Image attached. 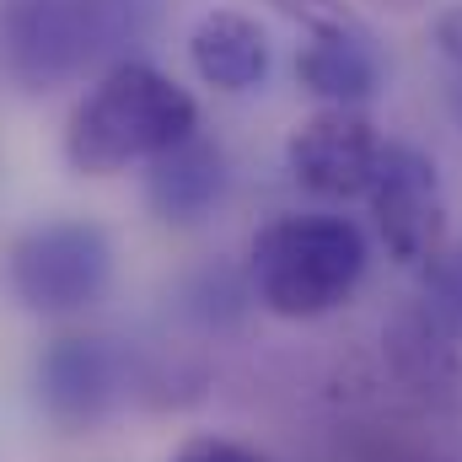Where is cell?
Instances as JSON below:
<instances>
[{
    "label": "cell",
    "instance_id": "6da1fadb",
    "mask_svg": "<svg viewBox=\"0 0 462 462\" xmlns=\"http://www.w3.org/2000/svg\"><path fill=\"white\" fill-rule=\"evenodd\" d=\"M199 134V103L151 60H114L65 118V162L81 178H114Z\"/></svg>",
    "mask_w": 462,
    "mask_h": 462
},
{
    "label": "cell",
    "instance_id": "7a4b0ae2",
    "mask_svg": "<svg viewBox=\"0 0 462 462\" xmlns=\"http://www.w3.org/2000/svg\"><path fill=\"white\" fill-rule=\"evenodd\" d=\"M151 27V0H0V76L54 92Z\"/></svg>",
    "mask_w": 462,
    "mask_h": 462
},
{
    "label": "cell",
    "instance_id": "3957f363",
    "mask_svg": "<svg viewBox=\"0 0 462 462\" xmlns=\"http://www.w3.org/2000/svg\"><path fill=\"white\" fill-rule=\"evenodd\" d=\"M371 263L365 231L349 216H280L247 247V285L253 301L285 323H312L339 312L360 291Z\"/></svg>",
    "mask_w": 462,
    "mask_h": 462
},
{
    "label": "cell",
    "instance_id": "277c9868",
    "mask_svg": "<svg viewBox=\"0 0 462 462\" xmlns=\"http://www.w3.org/2000/svg\"><path fill=\"white\" fill-rule=\"evenodd\" d=\"M5 280L27 312L76 318L103 301V291L114 280V242L97 221H81V216L38 221L11 242Z\"/></svg>",
    "mask_w": 462,
    "mask_h": 462
},
{
    "label": "cell",
    "instance_id": "5b68a950",
    "mask_svg": "<svg viewBox=\"0 0 462 462\" xmlns=\"http://www.w3.org/2000/svg\"><path fill=\"white\" fill-rule=\"evenodd\" d=\"M365 205H371L376 236H382L393 263L425 269L441 253V242H447V189H441L436 162L420 145L382 140Z\"/></svg>",
    "mask_w": 462,
    "mask_h": 462
},
{
    "label": "cell",
    "instance_id": "8992f818",
    "mask_svg": "<svg viewBox=\"0 0 462 462\" xmlns=\"http://www.w3.org/2000/svg\"><path fill=\"white\" fill-rule=\"evenodd\" d=\"M376 156H382V134L365 108H318L285 140L291 183L312 199H328V205L365 199Z\"/></svg>",
    "mask_w": 462,
    "mask_h": 462
},
{
    "label": "cell",
    "instance_id": "52a82bcc",
    "mask_svg": "<svg viewBox=\"0 0 462 462\" xmlns=\"http://www.w3.org/2000/svg\"><path fill=\"white\" fill-rule=\"evenodd\" d=\"M38 398L43 414L65 430L97 425L124 398V355L108 339H54L38 360Z\"/></svg>",
    "mask_w": 462,
    "mask_h": 462
},
{
    "label": "cell",
    "instance_id": "ba28073f",
    "mask_svg": "<svg viewBox=\"0 0 462 462\" xmlns=\"http://www.w3.org/2000/svg\"><path fill=\"white\" fill-rule=\"evenodd\" d=\"M231 189V162L210 134H189L156 162H145V205L167 226H199L221 210Z\"/></svg>",
    "mask_w": 462,
    "mask_h": 462
},
{
    "label": "cell",
    "instance_id": "9c48e42d",
    "mask_svg": "<svg viewBox=\"0 0 462 462\" xmlns=\"http://www.w3.org/2000/svg\"><path fill=\"white\" fill-rule=\"evenodd\" d=\"M189 65H194V76L205 87H216L226 97H247V92H258L269 81L274 49H269V32L258 27V16L216 5L189 32Z\"/></svg>",
    "mask_w": 462,
    "mask_h": 462
},
{
    "label": "cell",
    "instance_id": "30bf717a",
    "mask_svg": "<svg viewBox=\"0 0 462 462\" xmlns=\"http://www.w3.org/2000/svg\"><path fill=\"white\" fill-rule=\"evenodd\" d=\"M296 87L318 108H365L382 92V54L355 22L307 32L296 54Z\"/></svg>",
    "mask_w": 462,
    "mask_h": 462
},
{
    "label": "cell",
    "instance_id": "8fae6325",
    "mask_svg": "<svg viewBox=\"0 0 462 462\" xmlns=\"http://www.w3.org/2000/svg\"><path fill=\"white\" fill-rule=\"evenodd\" d=\"M382 349H387L393 371H398L414 393L441 398V403L462 398V339H457V334H447V328L420 307V301H414V307H403V312L387 323Z\"/></svg>",
    "mask_w": 462,
    "mask_h": 462
},
{
    "label": "cell",
    "instance_id": "7c38bea8",
    "mask_svg": "<svg viewBox=\"0 0 462 462\" xmlns=\"http://www.w3.org/2000/svg\"><path fill=\"white\" fill-rule=\"evenodd\" d=\"M420 307L462 339V242H441V253L420 269Z\"/></svg>",
    "mask_w": 462,
    "mask_h": 462
},
{
    "label": "cell",
    "instance_id": "4fadbf2b",
    "mask_svg": "<svg viewBox=\"0 0 462 462\" xmlns=\"http://www.w3.org/2000/svg\"><path fill=\"white\" fill-rule=\"evenodd\" d=\"M263 5H274L280 16H291V22L307 27V32H323V27H345V22H355L345 0H263Z\"/></svg>",
    "mask_w": 462,
    "mask_h": 462
},
{
    "label": "cell",
    "instance_id": "5bb4252c",
    "mask_svg": "<svg viewBox=\"0 0 462 462\" xmlns=\"http://www.w3.org/2000/svg\"><path fill=\"white\" fill-rule=\"evenodd\" d=\"M172 462H263V457L242 441H226V436H194L172 452Z\"/></svg>",
    "mask_w": 462,
    "mask_h": 462
},
{
    "label": "cell",
    "instance_id": "9a60e30c",
    "mask_svg": "<svg viewBox=\"0 0 462 462\" xmlns=\"http://www.w3.org/2000/svg\"><path fill=\"white\" fill-rule=\"evenodd\" d=\"M430 38H436L441 60H447V65L462 76V5H441V11H436V22H430Z\"/></svg>",
    "mask_w": 462,
    "mask_h": 462
},
{
    "label": "cell",
    "instance_id": "2e32d148",
    "mask_svg": "<svg viewBox=\"0 0 462 462\" xmlns=\"http://www.w3.org/2000/svg\"><path fill=\"white\" fill-rule=\"evenodd\" d=\"M376 5H393V11H420L425 0H376Z\"/></svg>",
    "mask_w": 462,
    "mask_h": 462
},
{
    "label": "cell",
    "instance_id": "e0dca14e",
    "mask_svg": "<svg viewBox=\"0 0 462 462\" xmlns=\"http://www.w3.org/2000/svg\"><path fill=\"white\" fill-rule=\"evenodd\" d=\"M452 114H457V124H462V76L452 81Z\"/></svg>",
    "mask_w": 462,
    "mask_h": 462
}]
</instances>
